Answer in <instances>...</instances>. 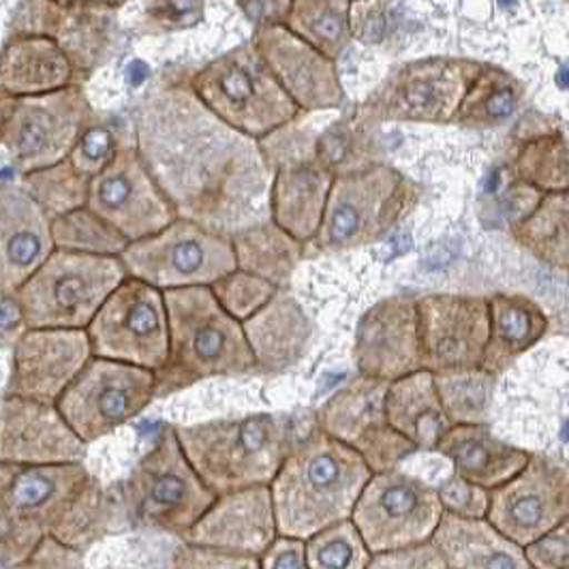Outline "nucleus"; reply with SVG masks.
Returning <instances> with one entry per match:
<instances>
[{
	"instance_id": "obj_29",
	"label": "nucleus",
	"mask_w": 569,
	"mask_h": 569,
	"mask_svg": "<svg viewBox=\"0 0 569 569\" xmlns=\"http://www.w3.org/2000/svg\"><path fill=\"white\" fill-rule=\"evenodd\" d=\"M76 69L48 37L9 34L0 54L2 97H43L76 84Z\"/></svg>"
},
{
	"instance_id": "obj_35",
	"label": "nucleus",
	"mask_w": 569,
	"mask_h": 569,
	"mask_svg": "<svg viewBox=\"0 0 569 569\" xmlns=\"http://www.w3.org/2000/svg\"><path fill=\"white\" fill-rule=\"evenodd\" d=\"M512 236L541 263L569 272V191L543 196L513 223Z\"/></svg>"
},
{
	"instance_id": "obj_11",
	"label": "nucleus",
	"mask_w": 569,
	"mask_h": 569,
	"mask_svg": "<svg viewBox=\"0 0 569 569\" xmlns=\"http://www.w3.org/2000/svg\"><path fill=\"white\" fill-rule=\"evenodd\" d=\"M0 140L20 176L64 163L101 120L80 82L43 97H0Z\"/></svg>"
},
{
	"instance_id": "obj_6",
	"label": "nucleus",
	"mask_w": 569,
	"mask_h": 569,
	"mask_svg": "<svg viewBox=\"0 0 569 569\" xmlns=\"http://www.w3.org/2000/svg\"><path fill=\"white\" fill-rule=\"evenodd\" d=\"M189 84L212 114L257 142L302 118L253 41L206 62Z\"/></svg>"
},
{
	"instance_id": "obj_49",
	"label": "nucleus",
	"mask_w": 569,
	"mask_h": 569,
	"mask_svg": "<svg viewBox=\"0 0 569 569\" xmlns=\"http://www.w3.org/2000/svg\"><path fill=\"white\" fill-rule=\"evenodd\" d=\"M392 4L390 2H351V34L367 46L383 43L392 32Z\"/></svg>"
},
{
	"instance_id": "obj_22",
	"label": "nucleus",
	"mask_w": 569,
	"mask_h": 569,
	"mask_svg": "<svg viewBox=\"0 0 569 569\" xmlns=\"http://www.w3.org/2000/svg\"><path fill=\"white\" fill-rule=\"evenodd\" d=\"M353 365L358 375L386 383L425 370L416 298H383L360 317L353 341Z\"/></svg>"
},
{
	"instance_id": "obj_42",
	"label": "nucleus",
	"mask_w": 569,
	"mask_h": 569,
	"mask_svg": "<svg viewBox=\"0 0 569 569\" xmlns=\"http://www.w3.org/2000/svg\"><path fill=\"white\" fill-rule=\"evenodd\" d=\"M57 251L84 256L120 257L129 249V240L110 223L97 217L88 206L52 221Z\"/></svg>"
},
{
	"instance_id": "obj_48",
	"label": "nucleus",
	"mask_w": 569,
	"mask_h": 569,
	"mask_svg": "<svg viewBox=\"0 0 569 569\" xmlns=\"http://www.w3.org/2000/svg\"><path fill=\"white\" fill-rule=\"evenodd\" d=\"M443 510L469 520H482L490 510V492L486 488L471 485L458 476H452L437 488Z\"/></svg>"
},
{
	"instance_id": "obj_56",
	"label": "nucleus",
	"mask_w": 569,
	"mask_h": 569,
	"mask_svg": "<svg viewBox=\"0 0 569 569\" xmlns=\"http://www.w3.org/2000/svg\"><path fill=\"white\" fill-rule=\"evenodd\" d=\"M557 84H559V88H563V90H568V88H569V67H561V69H559V73H557Z\"/></svg>"
},
{
	"instance_id": "obj_1",
	"label": "nucleus",
	"mask_w": 569,
	"mask_h": 569,
	"mask_svg": "<svg viewBox=\"0 0 569 569\" xmlns=\"http://www.w3.org/2000/svg\"><path fill=\"white\" fill-rule=\"evenodd\" d=\"M131 124L138 152L178 219L228 238L272 221L274 171L261 143L212 114L189 80L152 86Z\"/></svg>"
},
{
	"instance_id": "obj_13",
	"label": "nucleus",
	"mask_w": 569,
	"mask_h": 569,
	"mask_svg": "<svg viewBox=\"0 0 569 569\" xmlns=\"http://www.w3.org/2000/svg\"><path fill=\"white\" fill-rule=\"evenodd\" d=\"M94 358L138 369H163L170 360L166 293L129 277L86 328Z\"/></svg>"
},
{
	"instance_id": "obj_30",
	"label": "nucleus",
	"mask_w": 569,
	"mask_h": 569,
	"mask_svg": "<svg viewBox=\"0 0 569 569\" xmlns=\"http://www.w3.org/2000/svg\"><path fill=\"white\" fill-rule=\"evenodd\" d=\"M437 452L455 465V476L488 492L508 485L533 456L497 439L488 427H452Z\"/></svg>"
},
{
	"instance_id": "obj_31",
	"label": "nucleus",
	"mask_w": 569,
	"mask_h": 569,
	"mask_svg": "<svg viewBox=\"0 0 569 569\" xmlns=\"http://www.w3.org/2000/svg\"><path fill=\"white\" fill-rule=\"evenodd\" d=\"M432 543L450 569H533L525 548L499 533L486 518L469 520L446 512Z\"/></svg>"
},
{
	"instance_id": "obj_3",
	"label": "nucleus",
	"mask_w": 569,
	"mask_h": 569,
	"mask_svg": "<svg viewBox=\"0 0 569 569\" xmlns=\"http://www.w3.org/2000/svg\"><path fill=\"white\" fill-rule=\"evenodd\" d=\"M163 293L170 317V360L157 370V399L203 379L257 372L244 326L221 307L210 287Z\"/></svg>"
},
{
	"instance_id": "obj_43",
	"label": "nucleus",
	"mask_w": 569,
	"mask_h": 569,
	"mask_svg": "<svg viewBox=\"0 0 569 569\" xmlns=\"http://www.w3.org/2000/svg\"><path fill=\"white\" fill-rule=\"evenodd\" d=\"M372 552L353 520H345L307 540L309 569H367Z\"/></svg>"
},
{
	"instance_id": "obj_9",
	"label": "nucleus",
	"mask_w": 569,
	"mask_h": 569,
	"mask_svg": "<svg viewBox=\"0 0 569 569\" xmlns=\"http://www.w3.org/2000/svg\"><path fill=\"white\" fill-rule=\"evenodd\" d=\"M127 279L120 257L54 251L16 298L29 330H86Z\"/></svg>"
},
{
	"instance_id": "obj_12",
	"label": "nucleus",
	"mask_w": 569,
	"mask_h": 569,
	"mask_svg": "<svg viewBox=\"0 0 569 569\" xmlns=\"http://www.w3.org/2000/svg\"><path fill=\"white\" fill-rule=\"evenodd\" d=\"M120 259L129 277L159 291L214 287L238 270L231 238L184 219H176L170 228L131 242Z\"/></svg>"
},
{
	"instance_id": "obj_41",
	"label": "nucleus",
	"mask_w": 569,
	"mask_h": 569,
	"mask_svg": "<svg viewBox=\"0 0 569 569\" xmlns=\"http://www.w3.org/2000/svg\"><path fill=\"white\" fill-rule=\"evenodd\" d=\"M90 182L92 180L76 170L69 159L54 168L20 176L24 191L48 212L52 221L88 206Z\"/></svg>"
},
{
	"instance_id": "obj_33",
	"label": "nucleus",
	"mask_w": 569,
	"mask_h": 569,
	"mask_svg": "<svg viewBox=\"0 0 569 569\" xmlns=\"http://www.w3.org/2000/svg\"><path fill=\"white\" fill-rule=\"evenodd\" d=\"M488 307L490 339L482 369L499 377L541 341L548 330V317L536 300L520 293H495L488 298Z\"/></svg>"
},
{
	"instance_id": "obj_26",
	"label": "nucleus",
	"mask_w": 569,
	"mask_h": 569,
	"mask_svg": "<svg viewBox=\"0 0 569 569\" xmlns=\"http://www.w3.org/2000/svg\"><path fill=\"white\" fill-rule=\"evenodd\" d=\"M279 538L270 486L219 497L184 538V543L208 546L261 557Z\"/></svg>"
},
{
	"instance_id": "obj_15",
	"label": "nucleus",
	"mask_w": 569,
	"mask_h": 569,
	"mask_svg": "<svg viewBox=\"0 0 569 569\" xmlns=\"http://www.w3.org/2000/svg\"><path fill=\"white\" fill-rule=\"evenodd\" d=\"M157 399V372L92 358L58 400V409L86 446L138 418Z\"/></svg>"
},
{
	"instance_id": "obj_25",
	"label": "nucleus",
	"mask_w": 569,
	"mask_h": 569,
	"mask_svg": "<svg viewBox=\"0 0 569 569\" xmlns=\"http://www.w3.org/2000/svg\"><path fill=\"white\" fill-rule=\"evenodd\" d=\"M52 219L20 182L0 189V293H16L54 256Z\"/></svg>"
},
{
	"instance_id": "obj_44",
	"label": "nucleus",
	"mask_w": 569,
	"mask_h": 569,
	"mask_svg": "<svg viewBox=\"0 0 569 569\" xmlns=\"http://www.w3.org/2000/svg\"><path fill=\"white\" fill-rule=\"evenodd\" d=\"M131 146H136V131L133 129L127 131L116 120L101 118L82 136V140L71 152L69 161L73 163L76 170L92 180L94 176H99L114 161L120 150L131 148Z\"/></svg>"
},
{
	"instance_id": "obj_18",
	"label": "nucleus",
	"mask_w": 569,
	"mask_h": 569,
	"mask_svg": "<svg viewBox=\"0 0 569 569\" xmlns=\"http://www.w3.org/2000/svg\"><path fill=\"white\" fill-rule=\"evenodd\" d=\"M486 520L520 548L555 531L569 520L568 469L548 456H531L516 478L490 492Z\"/></svg>"
},
{
	"instance_id": "obj_7",
	"label": "nucleus",
	"mask_w": 569,
	"mask_h": 569,
	"mask_svg": "<svg viewBox=\"0 0 569 569\" xmlns=\"http://www.w3.org/2000/svg\"><path fill=\"white\" fill-rule=\"evenodd\" d=\"M418 200L420 187L388 163L339 176L307 256H335L375 244L399 226Z\"/></svg>"
},
{
	"instance_id": "obj_17",
	"label": "nucleus",
	"mask_w": 569,
	"mask_h": 569,
	"mask_svg": "<svg viewBox=\"0 0 569 569\" xmlns=\"http://www.w3.org/2000/svg\"><path fill=\"white\" fill-rule=\"evenodd\" d=\"M124 2H90V0H32L20 2L13 13L11 34L48 37L71 60L76 78L97 71L116 46V16Z\"/></svg>"
},
{
	"instance_id": "obj_53",
	"label": "nucleus",
	"mask_w": 569,
	"mask_h": 569,
	"mask_svg": "<svg viewBox=\"0 0 569 569\" xmlns=\"http://www.w3.org/2000/svg\"><path fill=\"white\" fill-rule=\"evenodd\" d=\"M261 569H309L307 541L279 536L261 555Z\"/></svg>"
},
{
	"instance_id": "obj_34",
	"label": "nucleus",
	"mask_w": 569,
	"mask_h": 569,
	"mask_svg": "<svg viewBox=\"0 0 569 569\" xmlns=\"http://www.w3.org/2000/svg\"><path fill=\"white\" fill-rule=\"evenodd\" d=\"M231 242L238 270L256 274L279 289L289 283L296 266L307 257V247L274 221L240 231Z\"/></svg>"
},
{
	"instance_id": "obj_2",
	"label": "nucleus",
	"mask_w": 569,
	"mask_h": 569,
	"mask_svg": "<svg viewBox=\"0 0 569 569\" xmlns=\"http://www.w3.org/2000/svg\"><path fill=\"white\" fill-rule=\"evenodd\" d=\"M372 476L362 456L315 425L296 439L270 486L279 536L307 541L351 520Z\"/></svg>"
},
{
	"instance_id": "obj_45",
	"label": "nucleus",
	"mask_w": 569,
	"mask_h": 569,
	"mask_svg": "<svg viewBox=\"0 0 569 569\" xmlns=\"http://www.w3.org/2000/svg\"><path fill=\"white\" fill-rule=\"evenodd\" d=\"M210 289L221 302V307L240 323L249 321L263 307H268L279 291H283L277 284L268 283L256 274H249L242 270L231 272Z\"/></svg>"
},
{
	"instance_id": "obj_5",
	"label": "nucleus",
	"mask_w": 569,
	"mask_h": 569,
	"mask_svg": "<svg viewBox=\"0 0 569 569\" xmlns=\"http://www.w3.org/2000/svg\"><path fill=\"white\" fill-rule=\"evenodd\" d=\"M92 480L84 462L48 467L0 462L2 569L20 568L46 538H58Z\"/></svg>"
},
{
	"instance_id": "obj_55",
	"label": "nucleus",
	"mask_w": 569,
	"mask_h": 569,
	"mask_svg": "<svg viewBox=\"0 0 569 569\" xmlns=\"http://www.w3.org/2000/svg\"><path fill=\"white\" fill-rule=\"evenodd\" d=\"M29 332L27 319L16 293H2V347H11Z\"/></svg>"
},
{
	"instance_id": "obj_47",
	"label": "nucleus",
	"mask_w": 569,
	"mask_h": 569,
	"mask_svg": "<svg viewBox=\"0 0 569 569\" xmlns=\"http://www.w3.org/2000/svg\"><path fill=\"white\" fill-rule=\"evenodd\" d=\"M171 569H261V557L184 543L173 555Z\"/></svg>"
},
{
	"instance_id": "obj_46",
	"label": "nucleus",
	"mask_w": 569,
	"mask_h": 569,
	"mask_svg": "<svg viewBox=\"0 0 569 569\" xmlns=\"http://www.w3.org/2000/svg\"><path fill=\"white\" fill-rule=\"evenodd\" d=\"M203 16H206V2H170V0L143 2V29L157 34L193 29L203 22Z\"/></svg>"
},
{
	"instance_id": "obj_24",
	"label": "nucleus",
	"mask_w": 569,
	"mask_h": 569,
	"mask_svg": "<svg viewBox=\"0 0 569 569\" xmlns=\"http://www.w3.org/2000/svg\"><path fill=\"white\" fill-rule=\"evenodd\" d=\"M253 43L302 114L345 108L347 92L335 60L317 52L287 27L257 29Z\"/></svg>"
},
{
	"instance_id": "obj_51",
	"label": "nucleus",
	"mask_w": 569,
	"mask_h": 569,
	"mask_svg": "<svg viewBox=\"0 0 569 569\" xmlns=\"http://www.w3.org/2000/svg\"><path fill=\"white\" fill-rule=\"evenodd\" d=\"M533 569H569V520L525 548Z\"/></svg>"
},
{
	"instance_id": "obj_36",
	"label": "nucleus",
	"mask_w": 569,
	"mask_h": 569,
	"mask_svg": "<svg viewBox=\"0 0 569 569\" xmlns=\"http://www.w3.org/2000/svg\"><path fill=\"white\" fill-rule=\"evenodd\" d=\"M525 84L497 64H482V71L469 88L456 124L465 129H497L512 120L525 101Z\"/></svg>"
},
{
	"instance_id": "obj_32",
	"label": "nucleus",
	"mask_w": 569,
	"mask_h": 569,
	"mask_svg": "<svg viewBox=\"0 0 569 569\" xmlns=\"http://www.w3.org/2000/svg\"><path fill=\"white\" fill-rule=\"evenodd\" d=\"M386 411L390 427L416 450H437L452 428L439 399L435 375L428 370H418L390 383Z\"/></svg>"
},
{
	"instance_id": "obj_54",
	"label": "nucleus",
	"mask_w": 569,
	"mask_h": 569,
	"mask_svg": "<svg viewBox=\"0 0 569 569\" xmlns=\"http://www.w3.org/2000/svg\"><path fill=\"white\" fill-rule=\"evenodd\" d=\"M236 7L256 24L257 29L287 27L293 0H263V2H236Z\"/></svg>"
},
{
	"instance_id": "obj_28",
	"label": "nucleus",
	"mask_w": 569,
	"mask_h": 569,
	"mask_svg": "<svg viewBox=\"0 0 569 569\" xmlns=\"http://www.w3.org/2000/svg\"><path fill=\"white\" fill-rule=\"evenodd\" d=\"M332 184L335 176L315 159L279 168L270 193V219L309 247L323 223Z\"/></svg>"
},
{
	"instance_id": "obj_8",
	"label": "nucleus",
	"mask_w": 569,
	"mask_h": 569,
	"mask_svg": "<svg viewBox=\"0 0 569 569\" xmlns=\"http://www.w3.org/2000/svg\"><path fill=\"white\" fill-rule=\"evenodd\" d=\"M217 499L184 455L176 427L161 428L122 485V503L133 525L182 540Z\"/></svg>"
},
{
	"instance_id": "obj_19",
	"label": "nucleus",
	"mask_w": 569,
	"mask_h": 569,
	"mask_svg": "<svg viewBox=\"0 0 569 569\" xmlns=\"http://www.w3.org/2000/svg\"><path fill=\"white\" fill-rule=\"evenodd\" d=\"M88 208L129 242L150 238L178 219L146 168L138 146L120 150L114 161L92 178Z\"/></svg>"
},
{
	"instance_id": "obj_10",
	"label": "nucleus",
	"mask_w": 569,
	"mask_h": 569,
	"mask_svg": "<svg viewBox=\"0 0 569 569\" xmlns=\"http://www.w3.org/2000/svg\"><path fill=\"white\" fill-rule=\"evenodd\" d=\"M485 62L471 58L430 57L407 60L395 67L369 97L358 106L356 116L369 124L416 122L450 124L482 71Z\"/></svg>"
},
{
	"instance_id": "obj_50",
	"label": "nucleus",
	"mask_w": 569,
	"mask_h": 569,
	"mask_svg": "<svg viewBox=\"0 0 569 569\" xmlns=\"http://www.w3.org/2000/svg\"><path fill=\"white\" fill-rule=\"evenodd\" d=\"M367 569H450L439 548L428 541L422 546L375 555Z\"/></svg>"
},
{
	"instance_id": "obj_14",
	"label": "nucleus",
	"mask_w": 569,
	"mask_h": 569,
	"mask_svg": "<svg viewBox=\"0 0 569 569\" xmlns=\"http://www.w3.org/2000/svg\"><path fill=\"white\" fill-rule=\"evenodd\" d=\"M443 513L437 488L402 471H388L370 478L351 520L370 552L381 555L432 541Z\"/></svg>"
},
{
	"instance_id": "obj_27",
	"label": "nucleus",
	"mask_w": 569,
	"mask_h": 569,
	"mask_svg": "<svg viewBox=\"0 0 569 569\" xmlns=\"http://www.w3.org/2000/svg\"><path fill=\"white\" fill-rule=\"evenodd\" d=\"M242 326L256 356L257 375H279L291 369L313 341L311 317L287 291H279L268 307Z\"/></svg>"
},
{
	"instance_id": "obj_16",
	"label": "nucleus",
	"mask_w": 569,
	"mask_h": 569,
	"mask_svg": "<svg viewBox=\"0 0 569 569\" xmlns=\"http://www.w3.org/2000/svg\"><path fill=\"white\" fill-rule=\"evenodd\" d=\"M388 390L390 383L358 375L315 413V425L362 456L372 473L397 471L400 462L416 452L388 422Z\"/></svg>"
},
{
	"instance_id": "obj_40",
	"label": "nucleus",
	"mask_w": 569,
	"mask_h": 569,
	"mask_svg": "<svg viewBox=\"0 0 569 569\" xmlns=\"http://www.w3.org/2000/svg\"><path fill=\"white\" fill-rule=\"evenodd\" d=\"M369 129V124L356 114L332 122L321 136H317L315 161L335 178L379 163L372 154L375 146L370 142Z\"/></svg>"
},
{
	"instance_id": "obj_37",
	"label": "nucleus",
	"mask_w": 569,
	"mask_h": 569,
	"mask_svg": "<svg viewBox=\"0 0 569 569\" xmlns=\"http://www.w3.org/2000/svg\"><path fill=\"white\" fill-rule=\"evenodd\" d=\"M518 182L541 196L569 191V142L557 127H546L518 146L513 157Z\"/></svg>"
},
{
	"instance_id": "obj_4",
	"label": "nucleus",
	"mask_w": 569,
	"mask_h": 569,
	"mask_svg": "<svg viewBox=\"0 0 569 569\" xmlns=\"http://www.w3.org/2000/svg\"><path fill=\"white\" fill-rule=\"evenodd\" d=\"M176 432L189 462L217 497L272 486L296 443L291 418L283 413L176 427Z\"/></svg>"
},
{
	"instance_id": "obj_39",
	"label": "nucleus",
	"mask_w": 569,
	"mask_h": 569,
	"mask_svg": "<svg viewBox=\"0 0 569 569\" xmlns=\"http://www.w3.org/2000/svg\"><path fill=\"white\" fill-rule=\"evenodd\" d=\"M499 377L485 369L443 370L435 386L452 427H486Z\"/></svg>"
},
{
	"instance_id": "obj_23",
	"label": "nucleus",
	"mask_w": 569,
	"mask_h": 569,
	"mask_svg": "<svg viewBox=\"0 0 569 569\" xmlns=\"http://www.w3.org/2000/svg\"><path fill=\"white\" fill-rule=\"evenodd\" d=\"M88 446L57 405L18 397L0 402V462L20 467L84 462Z\"/></svg>"
},
{
	"instance_id": "obj_38",
	"label": "nucleus",
	"mask_w": 569,
	"mask_h": 569,
	"mask_svg": "<svg viewBox=\"0 0 569 569\" xmlns=\"http://www.w3.org/2000/svg\"><path fill=\"white\" fill-rule=\"evenodd\" d=\"M287 29L317 52L339 60L353 41L351 2L347 0H293Z\"/></svg>"
},
{
	"instance_id": "obj_21",
	"label": "nucleus",
	"mask_w": 569,
	"mask_h": 569,
	"mask_svg": "<svg viewBox=\"0 0 569 569\" xmlns=\"http://www.w3.org/2000/svg\"><path fill=\"white\" fill-rule=\"evenodd\" d=\"M92 358L86 330H29L11 349L2 397L58 405Z\"/></svg>"
},
{
	"instance_id": "obj_52",
	"label": "nucleus",
	"mask_w": 569,
	"mask_h": 569,
	"mask_svg": "<svg viewBox=\"0 0 569 569\" xmlns=\"http://www.w3.org/2000/svg\"><path fill=\"white\" fill-rule=\"evenodd\" d=\"M13 569H86L84 552L46 538L27 563Z\"/></svg>"
},
{
	"instance_id": "obj_20",
	"label": "nucleus",
	"mask_w": 569,
	"mask_h": 569,
	"mask_svg": "<svg viewBox=\"0 0 569 569\" xmlns=\"http://www.w3.org/2000/svg\"><path fill=\"white\" fill-rule=\"evenodd\" d=\"M418 317L425 370L482 369L490 339L488 298L430 293L418 298Z\"/></svg>"
}]
</instances>
